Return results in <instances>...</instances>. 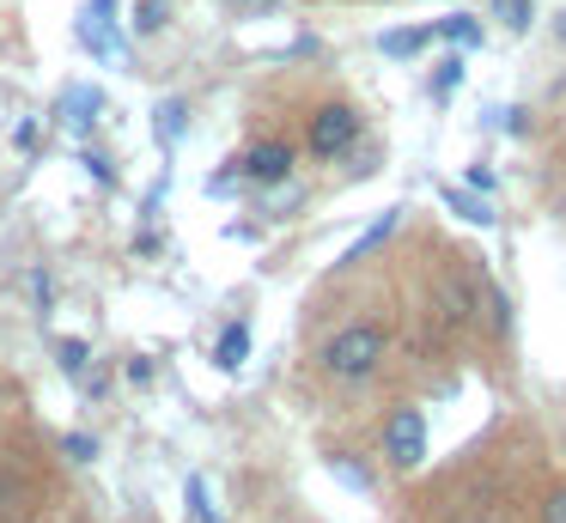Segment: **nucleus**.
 Listing matches in <instances>:
<instances>
[{
    "label": "nucleus",
    "mask_w": 566,
    "mask_h": 523,
    "mask_svg": "<svg viewBox=\"0 0 566 523\" xmlns=\"http://www.w3.org/2000/svg\"><path fill=\"white\" fill-rule=\"evenodd\" d=\"M384 353H390V328L366 316V323L335 328V335L323 341L317 365H323V377H329V384H366V377L384 372Z\"/></svg>",
    "instance_id": "1"
},
{
    "label": "nucleus",
    "mask_w": 566,
    "mask_h": 523,
    "mask_svg": "<svg viewBox=\"0 0 566 523\" xmlns=\"http://www.w3.org/2000/svg\"><path fill=\"white\" fill-rule=\"evenodd\" d=\"M384 457H390L396 469H420V462H427V414L396 408L390 420H384Z\"/></svg>",
    "instance_id": "2"
},
{
    "label": "nucleus",
    "mask_w": 566,
    "mask_h": 523,
    "mask_svg": "<svg viewBox=\"0 0 566 523\" xmlns=\"http://www.w3.org/2000/svg\"><path fill=\"white\" fill-rule=\"evenodd\" d=\"M354 140H359V109L323 104L317 116H311V153H317V158H342Z\"/></svg>",
    "instance_id": "3"
},
{
    "label": "nucleus",
    "mask_w": 566,
    "mask_h": 523,
    "mask_svg": "<svg viewBox=\"0 0 566 523\" xmlns=\"http://www.w3.org/2000/svg\"><path fill=\"white\" fill-rule=\"evenodd\" d=\"M238 170H244L250 182H286V177H293V146L262 140V146H250V153L238 158Z\"/></svg>",
    "instance_id": "4"
},
{
    "label": "nucleus",
    "mask_w": 566,
    "mask_h": 523,
    "mask_svg": "<svg viewBox=\"0 0 566 523\" xmlns=\"http://www.w3.org/2000/svg\"><path fill=\"white\" fill-rule=\"evenodd\" d=\"M55 109H62V122H67L74 134H86L92 122H98L104 97H98V85H67V92H62V104H55Z\"/></svg>",
    "instance_id": "5"
},
{
    "label": "nucleus",
    "mask_w": 566,
    "mask_h": 523,
    "mask_svg": "<svg viewBox=\"0 0 566 523\" xmlns=\"http://www.w3.org/2000/svg\"><path fill=\"white\" fill-rule=\"evenodd\" d=\"M396 226H402V207H384V213H378V219H371V226H366V231H359V238H354V243H347V255H342V262H366V255H371V250H378V243H384V238H390V231H396Z\"/></svg>",
    "instance_id": "6"
},
{
    "label": "nucleus",
    "mask_w": 566,
    "mask_h": 523,
    "mask_svg": "<svg viewBox=\"0 0 566 523\" xmlns=\"http://www.w3.org/2000/svg\"><path fill=\"white\" fill-rule=\"evenodd\" d=\"M184 128H189V104H184V97H165V104L153 109V140L177 146V140H184Z\"/></svg>",
    "instance_id": "7"
},
{
    "label": "nucleus",
    "mask_w": 566,
    "mask_h": 523,
    "mask_svg": "<svg viewBox=\"0 0 566 523\" xmlns=\"http://www.w3.org/2000/svg\"><path fill=\"white\" fill-rule=\"evenodd\" d=\"M432 36H444V43H457V49H481V19H469V12H451V19H439L432 24Z\"/></svg>",
    "instance_id": "8"
},
{
    "label": "nucleus",
    "mask_w": 566,
    "mask_h": 523,
    "mask_svg": "<svg viewBox=\"0 0 566 523\" xmlns=\"http://www.w3.org/2000/svg\"><path fill=\"white\" fill-rule=\"evenodd\" d=\"M244 359H250V328L232 323V328L220 335V347H213V365H220V372H238Z\"/></svg>",
    "instance_id": "9"
},
{
    "label": "nucleus",
    "mask_w": 566,
    "mask_h": 523,
    "mask_svg": "<svg viewBox=\"0 0 566 523\" xmlns=\"http://www.w3.org/2000/svg\"><path fill=\"white\" fill-rule=\"evenodd\" d=\"M444 207H451L457 219H469V226H493V207H488V195H469V189H444Z\"/></svg>",
    "instance_id": "10"
},
{
    "label": "nucleus",
    "mask_w": 566,
    "mask_h": 523,
    "mask_svg": "<svg viewBox=\"0 0 566 523\" xmlns=\"http://www.w3.org/2000/svg\"><path fill=\"white\" fill-rule=\"evenodd\" d=\"M427 36H432V31H384L378 49H384L390 61H408V55H420V49H427Z\"/></svg>",
    "instance_id": "11"
},
{
    "label": "nucleus",
    "mask_w": 566,
    "mask_h": 523,
    "mask_svg": "<svg viewBox=\"0 0 566 523\" xmlns=\"http://www.w3.org/2000/svg\"><path fill=\"white\" fill-rule=\"evenodd\" d=\"M493 19H500L505 31H530V19H536V0H493Z\"/></svg>",
    "instance_id": "12"
},
{
    "label": "nucleus",
    "mask_w": 566,
    "mask_h": 523,
    "mask_svg": "<svg viewBox=\"0 0 566 523\" xmlns=\"http://www.w3.org/2000/svg\"><path fill=\"white\" fill-rule=\"evenodd\" d=\"M457 85H463V55H444V61H439V73H432V92L451 97Z\"/></svg>",
    "instance_id": "13"
},
{
    "label": "nucleus",
    "mask_w": 566,
    "mask_h": 523,
    "mask_svg": "<svg viewBox=\"0 0 566 523\" xmlns=\"http://www.w3.org/2000/svg\"><path fill=\"white\" fill-rule=\"evenodd\" d=\"M55 359H62L67 377H80L92 365V347H86V341H62V347H55Z\"/></svg>",
    "instance_id": "14"
},
{
    "label": "nucleus",
    "mask_w": 566,
    "mask_h": 523,
    "mask_svg": "<svg viewBox=\"0 0 566 523\" xmlns=\"http://www.w3.org/2000/svg\"><path fill=\"white\" fill-rule=\"evenodd\" d=\"M184 493H189V511H196V523H213V505H208V481H201V474H189V481H184Z\"/></svg>",
    "instance_id": "15"
},
{
    "label": "nucleus",
    "mask_w": 566,
    "mask_h": 523,
    "mask_svg": "<svg viewBox=\"0 0 566 523\" xmlns=\"http://www.w3.org/2000/svg\"><path fill=\"white\" fill-rule=\"evenodd\" d=\"M62 450H67L74 462H98V438H92V432H67Z\"/></svg>",
    "instance_id": "16"
},
{
    "label": "nucleus",
    "mask_w": 566,
    "mask_h": 523,
    "mask_svg": "<svg viewBox=\"0 0 566 523\" xmlns=\"http://www.w3.org/2000/svg\"><path fill=\"white\" fill-rule=\"evenodd\" d=\"M165 19H171V12H165V0H140V19H135V31H140V36H153Z\"/></svg>",
    "instance_id": "17"
},
{
    "label": "nucleus",
    "mask_w": 566,
    "mask_h": 523,
    "mask_svg": "<svg viewBox=\"0 0 566 523\" xmlns=\"http://www.w3.org/2000/svg\"><path fill=\"white\" fill-rule=\"evenodd\" d=\"M542 523H566V487H548V499H542Z\"/></svg>",
    "instance_id": "18"
},
{
    "label": "nucleus",
    "mask_w": 566,
    "mask_h": 523,
    "mask_svg": "<svg viewBox=\"0 0 566 523\" xmlns=\"http://www.w3.org/2000/svg\"><path fill=\"white\" fill-rule=\"evenodd\" d=\"M469 189H481V195H488V189H493V170H488V165H481V158H475V165H469Z\"/></svg>",
    "instance_id": "19"
},
{
    "label": "nucleus",
    "mask_w": 566,
    "mask_h": 523,
    "mask_svg": "<svg viewBox=\"0 0 566 523\" xmlns=\"http://www.w3.org/2000/svg\"><path fill=\"white\" fill-rule=\"evenodd\" d=\"M444 523H493V517H481V511H451Z\"/></svg>",
    "instance_id": "20"
},
{
    "label": "nucleus",
    "mask_w": 566,
    "mask_h": 523,
    "mask_svg": "<svg viewBox=\"0 0 566 523\" xmlns=\"http://www.w3.org/2000/svg\"><path fill=\"white\" fill-rule=\"evenodd\" d=\"M244 7H256V12H274V0H244Z\"/></svg>",
    "instance_id": "21"
},
{
    "label": "nucleus",
    "mask_w": 566,
    "mask_h": 523,
    "mask_svg": "<svg viewBox=\"0 0 566 523\" xmlns=\"http://www.w3.org/2000/svg\"><path fill=\"white\" fill-rule=\"evenodd\" d=\"M554 31H560V43H566V12H560V19H554Z\"/></svg>",
    "instance_id": "22"
}]
</instances>
